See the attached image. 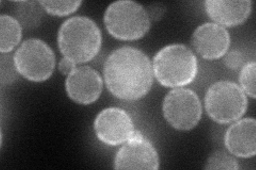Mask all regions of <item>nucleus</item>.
Wrapping results in <instances>:
<instances>
[{"label":"nucleus","instance_id":"nucleus-16","mask_svg":"<svg viewBox=\"0 0 256 170\" xmlns=\"http://www.w3.org/2000/svg\"><path fill=\"white\" fill-rule=\"evenodd\" d=\"M14 61V55L10 53H2L0 56V82L2 85H11L18 78Z\"/></svg>","mask_w":256,"mask_h":170},{"label":"nucleus","instance_id":"nucleus-2","mask_svg":"<svg viewBox=\"0 0 256 170\" xmlns=\"http://www.w3.org/2000/svg\"><path fill=\"white\" fill-rule=\"evenodd\" d=\"M102 32L92 19L75 16L61 26L58 45L61 53L76 64L93 60L102 48Z\"/></svg>","mask_w":256,"mask_h":170},{"label":"nucleus","instance_id":"nucleus-4","mask_svg":"<svg viewBox=\"0 0 256 170\" xmlns=\"http://www.w3.org/2000/svg\"><path fill=\"white\" fill-rule=\"evenodd\" d=\"M105 26L109 33L120 40H137L150 29V18L146 7L124 0L111 3L105 13Z\"/></svg>","mask_w":256,"mask_h":170},{"label":"nucleus","instance_id":"nucleus-17","mask_svg":"<svg viewBox=\"0 0 256 170\" xmlns=\"http://www.w3.org/2000/svg\"><path fill=\"white\" fill-rule=\"evenodd\" d=\"M205 169H239L240 166L235 158L224 150H217L208 158Z\"/></svg>","mask_w":256,"mask_h":170},{"label":"nucleus","instance_id":"nucleus-14","mask_svg":"<svg viewBox=\"0 0 256 170\" xmlns=\"http://www.w3.org/2000/svg\"><path fill=\"white\" fill-rule=\"evenodd\" d=\"M14 18L22 27L34 29L40 26L44 16V7L36 1H18L14 2Z\"/></svg>","mask_w":256,"mask_h":170},{"label":"nucleus","instance_id":"nucleus-13","mask_svg":"<svg viewBox=\"0 0 256 170\" xmlns=\"http://www.w3.org/2000/svg\"><path fill=\"white\" fill-rule=\"evenodd\" d=\"M205 9L210 17L219 26L236 27L242 25L250 17L252 2L226 1V0H208L205 2Z\"/></svg>","mask_w":256,"mask_h":170},{"label":"nucleus","instance_id":"nucleus-19","mask_svg":"<svg viewBox=\"0 0 256 170\" xmlns=\"http://www.w3.org/2000/svg\"><path fill=\"white\" fill-rule=\"evenodd\" d=\"M255 69L256 64L254 61L244 64L240 71L239 81H240V87L242 91L249 95L251 98H255L256 91H255Z\"/></svg>","mask_w":256,"mask_h":170},{"label":"nucleus","instance_id":"nucleus-20","mask_svg":"<svg viewBox=\"0 0 256 170\" xmlns=\"http://www.w3.org/2000/svg\"><path fill=\"white\" fill-rule=\"evenodd\" d=\"M226 65L230 69H238L239 67L242 66L244 64V55L240 51L234 50L226 56Z\"/></svg>","mask_w":256,"mask_h":170},{"label":"nucleus","instance_id":"nucleus-18","mask_svg":"<svg viewBox=\"0 0 256 170\" xmlns=\"http://www.w3.org/2000/svg\"><path fill=\"white\" fill-rule=\"evenodd\" d=\"M44 10L54 16H68L76 12L79 6L82 5V1H40Z\"/></svg>","mask_w":256,"mask_h":170},{"label":"nucleus","instance_id":"nucleus-15","mask_svg":"<svg viewBox=\"0 0 256 170\" xmlns=\"http://www.w3.org/2000/svg\"><path fill=\"white\" fill-rule=\"evenodd\" d=\"M22 25L12 16H0V51L10 53L20 43Z\"/></svg>","mask_w":256,"mask_h":170},{"label":"nucleus","instance_id":"nucleus-5","mask_svg":"<svg viewBox=\"0 0 256 170\" xmlns=\"http://www.w3.org/2000/svg\"><path fill=\"white\" fill-rule=\"evenodd\" d=\"M208 116L218 124H230L242 118L248 109V98L242 88L230 81L212 84L205 96Z\"/></svg>","mask_w":256,"mask_h":170},{"label":"nucleus","instance_id":"nucleus-3","mask_svg":"<svg viewBox=\"0 0 256 170\" xmlns=\"http://www.w3.org/2000/svg\"><path fill=\"white\" fill-rule=\"evenodd\" d=\"M153 71L166 87H182L194 82L198 72L196 55L186 45H169L155 55Z\"/></svg>","mask_w":256,"mask_h":170},{"label":"nucleus","instance_id":"nucleus-1","mask_svg":"<svg viewBox=\"0 0 256 170\" xmlns=\"http://www.w3.org/2000/svg\"><path fill=\"white\" fill-rule=\"evenodd\" d=\"M104 77L109 92L116 98L139 100L148 94L153 85V65L143 51L124 46L107 58Z\"/></svg>","mask_w":256,"mask_h":170},{"label":"nucleus","instance_id":"nucleus-9","mask_svg":"<svg viewBox=\"0 0 256 170\" xmlns=\"http://www.w3.org/2000/svg\"><path fill=\"white\" fill-rule=\"evenodd\" d=\"M94 130L98 140L108 146L125 143L134 132L132 116L120 108L102 110L94 121Z\"/></svg>","mask_w":256,"mask_h":170},{"label":"nucleus","instance_id":"nucleus-10","mask_svg":"<svg viewBox=\"0 0 256 170\" xmlns=\"http://www.w3.org/2000/svg\"><path fill=\"white\" fill-rule=\"evenodd\" d=\"M191 45L202 58L218 60L228 53L230 36L224 27L207 22L196 29L191 38Z\"/></svg>","mask_w":256,"mask_h":170},{"label":"nucleus","instance_id":"nucleus-21","mask_svg":"<svg viewBox=\"0 0 256 170\" xmlns=\"http://www.w3.org/2000/svg\"><path fill=\"white\" fill-rule=\"evenodd\" d=\"M76 68V63H74L73 61H70L66 58H63L59 64V70L61 71V74L68 76L70 74H72Z\"/></svg>","mask_w":256,"mask_h":170},{"label":"nucleus","instance_id":"nucleus-11","mask_svg":"<svg viewBox=\"0 0 256 170\" xmlns=\"http://www.w3.org/2000/svg\"><path fill=\"white\" fill-rule=\"evenodd\" d=\"M102 85L100 72L90 66L76 67L66 81L68 97L80 104H91L98 100L102 92Z\"/></svg>","mask_w":256,"mask_h":170},{"label":"nucleus","instance_id":"nucleus-12","mask_svg":"<svg viewBox=\"0 0 256 170\" xmlns=\"http://www.w3.org/2000/svg\"><path fill=\"white\" fill-rule=\"evenodd\" d=\"M256 121L249 117L238 120L226 133V147L239 158H252L256 153Z\"/></svg>","mask_w":256,"mask_h":170},{"label":"nucleus","instance_id":"nucleus-6","mask_svg":"<svg viewBox=\"0 0 256 170\" xmlns=\"http://www.w3.org/2000/svg\"><path fill=\"white\" fill-rule=\"evenodd\" d=\"M14 61L20 75L34 82H43L50 79L56 66L52 49L38 38L25 40L15 52Z\"/></svg>","mask_w":256,"mask_h":170},{"label":"nucleus","instance_id":"nucleus-8","mask_svg":"<svg viewBox=\"0 0 256 170\" xmlns=\"http://www.w3.org/2000/svg\"><path fill=\"white\" fill-rule=\"evenodd\" d=\"M116 169H159V156L154 144L140 131H134L116 153Z\"/></svg>","mask_w":256,"mask_h":170},{"label":"nucleus","instance_id":"nucleus-7","mask_svg":"<svg viewBox=\"0 0 256 170\" xmlns=\"http://www.w3.org/2000/svg\"><path fill=\"white\" fill-rule=\"evenodd\" d=\"M164 115L176 130L188 131L198 126L202 118V103L198 96L189 88L178 87L166 94L164 100Z\"/></svg>","mask_w":256,"mask_h":170}]
</instances>
